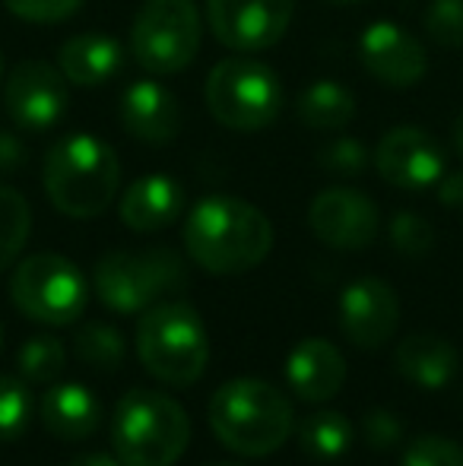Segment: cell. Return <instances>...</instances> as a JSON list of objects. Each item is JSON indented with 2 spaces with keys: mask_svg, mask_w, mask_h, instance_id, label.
Masks as SVG:
<instances>
[{
  "mask_svg": "<svg viewBox=\"0 0 463 466\" xmlns=\"http://www.w3.org/2000/svg\"><path fill=\"white\" fill-rule=\"evenodd\" d=\"M397 371L419 387H445L458 374V350L445 337L413 333L397 346Z\"/></svg>",
  "mask_w": 463,
  "mask_h": 466,
  "instance_id": "21",
  "label": "cell"
},
{
  "mask_svg": "<svg viewBox=\"0 0 463 466\" xmlns=\"http://www.w3.org/2000/svg\"><path fill=\"white\" fill-rule=\"evenodd\" d=\"M426 29L441 48H463V0H435L426 10Z\"/></svg>",
  "mask_w": 463,
  "mask_h": 466,
  "instance_id": "30",
  "label": "cell"
},
{
  "mask_svg": "<svg viewBox=\"0 0 463 466\" xmlns=\"http://www.w3.org/2000/svg\"><path fill=\"white\" fill-rule=\"evenodd\" d=\"M327 4H358V0H327Z\"/></svg>",
  "mask_w": 463,
  "mask_h": 466,
  "instance_id": "38",
  "label": "cell"
},
{
  "mask_svg": "<svg viewBox=\"0 0 463 466\" xmlns=\"http://www.w3.org/2000/svg\"><path fill=\"white\" fill-rule=\"evenodd\" d=\"M454 143H458V149L463 156V115L458 117V124H454Z\"/></svg>",
  "mask_w": 463,
  "mask_h": 466,
  "instance_id": "37",
  "label": "cell"
},
{
  "mask_svg": "<svg viewBox=\"0 0 463 466\" xmlns=\"http://www.w3.org/2000/svg\"><path fill=\"white\" fill-rule=\"evenodd\" d=\"M76 356L99 374H112L124 365L127 356V343H124L121 330L112 324H102V320H89L76 333Z\"/></svg>",
  "mask_w": 463,
  "mask_h": 466,
  "instance_id": "24",
  "label": "cell"
},
{
  "mask_svg": "<svg viewBox=\"0 0 463 466\" xmlns=\"http://www.w3.org/2000/svg\"><path fill=\"white\" fill-rule=\"evenodd\" d=\"M356 117V96L337 80H317L298 96V121L311 130H343Z\"/></svg>",
  "mask_w": 463,
  "mask_h": 466,
  "instance_id": "22",
  "label": "cell"
},
{
  "mask_svg": "<svg viewBox=\"0 0 463 466\" xmlns=\"http://www.w3.org/2000/svg\"><path fill=\"white\" fill-rule=\"evenodd\" d=\"M0 343H4V327H0Z\"/></svg>",
  "mask_w": 463,
  "mask_h": 466,
  "instance_id": "41",
  "label": "cell"
},
{
  "mask_svg": "<svg viewBox=\"0 0 463 466\" xmlns=\"http://www.w3.org/2000/svg\"><path fill=\"white\" fill-rule=\"evenodd\" d=\"M204 23L194 0H146L130 29V55L146 74L168 76L197 57Z\"/></svg>",
  "mask_w": 463,
  "mask_h": 466,
  "instance_id": "8",
  "label": "cell"
},
{
  "mask_svg": "<svg viewBox=\"0 0 463 466\" xmlns=\"http://www.w3.org/2000/svg\"><path fill=\"white\" fill-rule=\"evenodd\" d=\"M136 356L162 384L191 387L210 362V337L187 301H159L136 324Z\"/></svg>",
  "mask_w": 463,
  "mask_h": 466,
  "instance_id": "4",
  "label": "cell"
},
{
  "mask_svg": "<svg viewBox=\"0 0 463 466\" xmlns=\"http://www.w3.org/2000/svg\"><path fill=\"white\" fill-rule=\"evenodd\" d=\"M32 393L19 378L0 374V444L19 438L29 429Z\"/></svg>",
  "mask_w": 463,
  "mask_h": 466,
  "instance_id": "27",
  "label": "cell"
},
{
  "mask_svg": "<svg viewBox=\"0 0 463 466\" xmlns=\"http://www.w3.org/2000/svg\"><path fill=\"white\" fill-rule=\"evenodd\" d=\"M296 13V0H206L210 29L226 48L251 55L277 45Z\"/></svg>",
  "mask_w": 463,
  "mask_h": 466,
  "instance_id": "10",
  "label": "cell"
},
{
  "mask_svg": "<svg viewBox=\"0 0 463 466\" xmlns=\"http://www.w3.org/2000/svg\"><path fill=\"white\" fill-rule=\"evenodd\" d=\"M358 61L377 83L390 89L416 86L428 70L422 42L397 23H371L358 38Z\"/></svg>",
  "mask_w": 463,
  "mask_h": 466,
  "instance_id": "14",
  "label": "cell"
},
{
  "mask_svg": "<svg viewBox=\"0 0 463 466\" xmlns=\"http://www.w3.org/2000/svg\"><path fill=\"white\" fill-rule=\"evenodd\" d=\"M308 226L317 241L337 251H362L377 238V207L352 187H327L311 200Z\"/></svg>",
  "mask_w": 463,
  "mask_h": 466,
  "instance_id": "12",
  "label": "cell"
},
{
  "mask_svg": "<svg viewBox=\"0 0 463 466\" xmlns=\"http://www.w3.org/2000/svg\"><path fill=\"white\" fill-rule=\"evenodd\" d=\"M13 305L38 324H74L86 311V279L61 254H32L13 270Z\"/></svg>",
  "mask_w": 463,
  "mask_h": 466,
  "instance_id": "9",
  "label": "cell"
},
{
  "mask_svg": "<svg viewBox=\"0 0 463 466\" xmlns=\"http://www.w3.org/2000/svg\"><path fill=\"white\" fill-rule=\"evenodd\" d=\"M57 67L64 80L76 86H102L115 80L124 67V51L115 38L99 35V32H83L61 45L57 51Z\"/></svg>",
  "mask_w": 463,
  "mask_h": 466,
  "instance_id": "19",
  "label": "cell"
},
{
  "mask_svg": "<svg viewBox=\"0 0 463 466\" xmlns=\"http://www.w3.org/2000/svg\"><path fill=\"white\" fill-rule=\"evenodd\" d=\"M317 162L334 175H358L368 166V149L352 137H340L317 153Z\"/></svg>",
  "mask_w": 463,
  "mask_h": 466,
  "instance_id": "31",
  "label": "cell"
},
{
  "mask_svg": "<svg viewBox=\"0 0 463 466\" xmlns=\"http://www.w3.org/2000/svg\"><path fill=\"white\" fill-rule=\"evenodd\" d=\"M213 435L235 454L267 457L292 435V403L279 387L257 378L223 384L210 400Z\"/></svg>",
  "mask_w": 463,
  "mask_h": 466,
  "instance_id": "2",
  "label": "cell"
},
{
  "mask_svg": "<svg viewBox=\"0 0 463 466\" xmlns=\"http://www.w3.org/2000/svg\"><path fill=\"white\" fill-rule=\"evenodd\" d=\"M70 466H127L121 457H108V454H80L70 461Z\"/></svg>",
  "mask_w": 463,
  "mask_h": 466,
  "instance_id": "36",
  "label": "cell"
},
{
  "mask_svg": "<svg viewBox=\"0 0 463 466\" xmlns=\"http://www.w3.org/2000/svg\"><path fill=\"white\" fill-rule=\"evenodd\" d=\"M438 197L445 207H454V209H463V172H454L441 181L438 187Z\"/></svg>",
  "mask_w": 463,
  "mask_h": 466,
  "instance_id": "35",
  "label": "cell"
},
{
  "mask_svg": "<svg viewBox=\"0 0 463 466\" xmlns=\"http://www.w3.org/2000/svg\"><path fill=\"white\" fill-rule=\"evenodd\" d=\"M19 374L29 384H51L64 374V365H67V356H64L61 339L55 337H35L19 350Z\"/></svg>",
  "mask_w": 463,
  "mask_h": 466,
  "instance_id": "26",
  "label": "cell"
},
{
  "mask_svg": "<svg viewBox=\"0 0 463 466\" xmlns=\"http://www.w3.org/2000/svg\"><path fill=\"white\" fill-rule=\"evenodd\" d=\"M96 295L117 314H136L159 305L187 286V267L172 248L112 251L96 264Z\"/></svg>",
  "mask_w": 463,
  "mask_h": 466,
  "instance_id": "6",
  "label": "cell"
},
{
  "mask_svg": "<svg viewBox=\"0 0 463 466\" xmlns=\"http://www.w3.org/2000/svg\"><path fill=\"white\" fill-rule=\"evenodd\" d=\"M32 232V209L25 197L13 187L0 185V270L13 264L29 241Z\"/></svg>",
  "mask_w": 463,
  "mask_h": 466,
  "instance_id": "25",
  "label": "cell"
},
{
  "mask_svg": "<svg viewBox=\"0 0 463 466\" xmlns=\"http://www.w3.org/2000/svg\"><path fill=\"white\" fill-rule=\"evenodd\" d=\"M67 80L48 61H23L4 83V108L10 121L32 134L55 127L67 111Z\"/></svg>",
  "mask_w": 463,
  "mask_h": 466,
  "instance_id": "11",
  "label": "cell"
},
{
  "mask_svg": "<svg viewBox=\"0 0 463 466\" xmlns=\"http://www.w3.org/2000/svg\"><path fill=\"white\" fill-rule=\"evenodd\" d=\"M375 168L403 190H426L445 175V149L422 127H394L375 149Z\"/></svg>",
  "mask_w": 463,
  "mask_h": 466,
  "instance_id": "15",
  "label": "cell"
},
{
  "mask_svg": "<svg viewBox=\"0 0 463 466\" xmlns=\"http://www.w3.org/2000/svg\"><path fill=\"white\" fill-rule=\"evenodd\" d=\"M121 222L134 232H159L185 209V190L168 175H143L121 194Z\"/></svg>",
  "mask_w": 463,
  "mask_h": 466,
  "instance_id": "18",
  "label": "cell"
},
{
  "mask_svg": "<svg viewBox=\"0 0 463 466\" xmlns=\"http://www.w3.org/2000/svg\"><path fill=\"white\" fill-rule=\"evenodd\" d=\"M23 162H25L23 143H19L13 134H6V130H0V175L16 172V168L23 166Z\"/></svg>",
  "mask_w": 463,
  "mask_h": 466,
  "instance_id": "34",
  "label": "cell"
},
{
  "mask_svg": "<svg viewBox=\"0 0 463 466\" xmlns=\"http://www.w3.org/2000/svg\"><path fill=\"white\" fill-rule=\"evenodd\" d=\"M356 429L343 412H315L298 425V444L317 461H337L352 448Z\"/></svg>",
  "mask_w": 463,
  "mask_h": 466,
  "instance_id": "23",
  "label": "cell"
},
{
  "mask_svg": "<svg viewBox=\"0 0 463 466\" xmlns=\"http://www.w3.org/2000/svg\"><path fill=\"white\" fill-rule=\"evenodd\" d=\"M121 124L143 143H168L181 130V105L156 80H136L121 96Z\"/></svg>",
  "mask_w": 463,
  "mask_h": 466,
  "instance_id": "16",
  "label": "cell"
},
{
  "mask_svg": "<svg viewBox=\"0 0 463 466\" xmlns=\"http://www.w3.org/2000/svg\"><path fill=\"white\" fill-rule=\"evenodd\" d=\"M390 245L407 258H422L435 248V228L419 213H397L390 219Z\"/></svg>",
  "mask_w": 463,
  "mask_h": 466,
  "instance_id": "28",
  "label": "cell"
},
{
  "mask_svg": "<svg viewBox=\"0 0 463 466\" xmlns=\"http://www.w3.org/2000/svg\"><path fill=\"white\" fill-rule=\"evenodd\" d=\"M362 438L371 451H390L403 441V425L394 412H384V410H375L365 416L362 422Z\"/></svg>",
  "mask_w": 463,
  "mask_h": 466,
  "instance_id": "33",
  "label": "cell"
},
{
  "mask_svg": "<svg viewBox=\"0 0 463 466\" xmlns=\"http://www.w3.org/2000/svg\"><path fill=\"white\" fill-rule=\"evenodd\" d=\"M286 378H289L292 393L302 397L305 403H324L340 393L343 380H347V362L334 343L311 337L289 352Z\"/></svg>",
  "mask_w": 463,
  "mask_h": 466,
  "instance_id": "17",
  "label": "cell"
},
{
  "mask_svg": "<svg viewBox=\"0 0 463 466\" xmlns=\"http://www.w3.org/2000/svg\"><path fill=\"white\" fill-rule=\"evenodd\" d=\"M13 16L25 23H61L83 6V0H4Z\"/></svg>",
  "mask_w": 463,
  "mask_h": 466,
  "instance_id": "32",
  "label": "cell"
},
{
  "mask_svg": "<svg viewBox=\"0 0 463 466\" xmlns=\"http://www.w3.org/2000/svg\"><path fill=\"white\" fill-rule=\"evenodd\" d=\"M185 248L197 267L216 277H238L264 264L273 248V226L241 197H206L185 222Z\"/></svg>",
  "mask_w": 463,
  "mask_h": 466,
  "instance_id": "1",
  "label": "cell"
},
{
  "mask_svg": "<svg viewBox=\"0 0 463 466\" xmlns=\"http://www.w3.org/2000/svg\"><path fill=\"white\" fill-rule=\"evenodd\" d=\"M42 422L64 441H83L102 425V406L83 384H57L42 397Z\"/></svg>",
  "mask_w": 463,
  "mask_h": 466,
  "instance_id": "20",
  "label": "cell"
},
{
  "mask_svg": "<svg viewBox=\"0 0 463 466\" xmlns=\"http://www.w3.org/2000/svg\"><path fill=\"white\" fill-rule=\"evenodd\" d=\"M210 466H238V463H210Z\"/></svg>",
  "mask_w": 463,
  "mask_h": 466,
  "instance_id": "39",
  "label": "cell"
},
{
  "mask_svg": "<svg viewBox=\"0 0 463 466\" xmlns=\"http://www.w3.org/2000/svg\"><path fill=\"white\" fill-rule=\"evenodd\" d=\"M403 466H463V444L441 435H422L403 451Z\"/></svg>",
  "mask_w": 463,
  "mask_h": 466,
  "instance_id": "29",
  "label": "cell"
},
{
  "mask_svg": "<svg viewBox=\"0 0 463 466\" xmlns=\"http://www.w3.org/2000/svg\"><path fill=\"white\" fill-rule=\"evenodd\" d=\"M45 194L74 219H93L112 207L121 185V162L106 140L93 134L64 137L45 159Z\"/></svg>",
  "mask_w": 463,
  "mask_h": 466,
  "instance_id": "3",
  "label": "cell"
},
{
  "mask_svg": "<svg viewBox=\"0 0 463 466\" xmlns=\"http://www.w3.org/2000/svg\"><path fill=\"white\" fill-rule=\"evenodd\" d=\"M0 74H4V55H0Z\"/></svg>",
  "mask_w": 463,
  "mask_h": 466,
  "instance_id": "40",
  "label": "cell"
},
{
  "mask_svg": "<svg viewBox=\"0 0 463 466\" xmlns=\"http://www.w3.org/2000/svg\"><path fill=\"white\" fill-rule=\"evenodd\" d=\"M206 108L223 127L264 130L283 111V83L254 57H226L206 76Z\"/></svg>",
  "mask_w": 463,
  "mask_h": 466,
  "instance_id": "7",
  "label": "cell"
},
{
  "mask_svg": "<svg viewBox=\"0 0 463 466\" xmlns=\"http://www.w3.org/2000/svg\"><path fill=\"white\" fill-rule=\"evenodd\" d=\"M191 441V422L178 400L130 390L112 416V448L127 466H172Z\"/></svg>",
  "mask_w": 463,
  "mask_h": 466,
  "instance_id": "5",
  "label": "cell"
},
{
  "mask_svg": "<svg viewBox=\"0 0 463 466\" xmlns=\"http://www.w3.org/2000/svg\"><path fill=\"white\" fill-rule=\"evenodd\" d=\"M400 324V299L377 277L356 279L340 295V330L356 350H377Z\"/></svg>",
  "mask_w": 463,
  "mask_h": 466,
  "instance_id": "13",
  "label": "cell"
}]
</instances>
